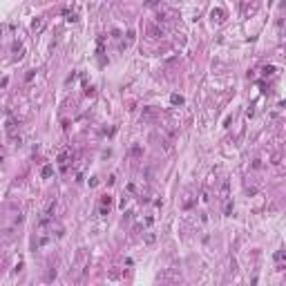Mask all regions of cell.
Here are the masks:
<instances>
[{"label":"cell","instance_id":"1","mask_svg":"<svg viewBox=\"0 0 286 286\" xmlns=\"http://www.w3.org/2000/svg\"><path fill=\"white\" fill-rule=\"evenodd\" d=\"M221 201H230V190H228V181L226 179L221 183Z\"/></svg>","mask_w":286,"mask_h":286},{"label":"cell","instance_id":"2","mask_svg":"<svg viewBox=\"0 0 286 286\" xmlns=\"http://www.w3.org/2000/svg\"><path fill=\"white\" fill-rule=\"evenodd\" d=\"M43 25H45V20L40 18L38 23H34V25H32V29H34V32H40V29H43Z\"/></svg>","mask_w":286,"mask_h":286},{"label":"cell","instance_id":"3","mask_svg":"<svg viewBox=\"0 0 286 286\" xmlns=\"http://www.w3.org/2000/svg\"><path fill=\"white\" fill-rule=\"evenodd\" d=\"M170 101H172L175 105H181V103H183V99H181L179 94H172V96H170Z\"/></svg>","mask_w":286,"mask_h":286},{"label":"cell","instance_id":"4","mask_svg":"<svg viewBox=\"0 0 286 286\" xmlns=\"http://www.w3.org/2000/svg\"><path fill=\"white\" fill-rule=\"evenodd\" d=\"M221 16H224L221 9H215V11H212V18H215V20H221Z\"/></svg>","mask_w":286,"mask_h":286},{"label":"cell","instance_id":"5","mask_svg":"<svg viewBox=\"0 0 286 286\" xmlns=\"http://www.w3.org/2000/svg\"><path fill=\"white\" fill-rule=\"evenodd\" d=\"M52 170H54L52 166H45V168H43V177H49V175H52Z\"/></svg>","mask_w":286,"mask_h":286}]
</instances>
